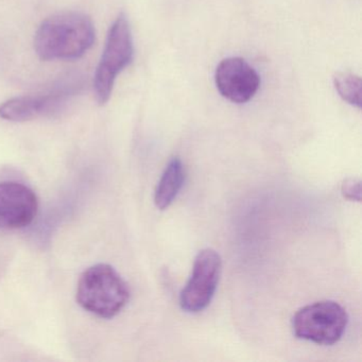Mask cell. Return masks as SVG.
Wrapping results in <instances>:
<instances>
[{"label":"cell","instance_id":"1","mask_svg":"<svg viewBox=\"0 0 362 362\" xmlns=\"http://www.w3.org/2000/svg\"><path fill=\"white\" fill-rule=\"evenodd\" d=\"M95 42L92 20L80 12H63L42 23L35 33V48L44 61L81 58Z\"/></svg>","mask_w":362,"mask_h":362},{"label":"cell","instance_id":"2","mask_svg":"<svg viewBox=\"0 0 362 362\" xmlns=\"http://www.w3.org/2000/svg\"><path fill=\"white\" fill-rule=\"evenodd\" d=\"M76 298L88 313L103 319H112L128 304L130 289L111 264H97L80 275Z\"/></svg>","mask_w":362,"mask_h":362},{"label":"cell","instance_id":"3","mask_svg":"<svg viewBox=\"0 0 362 362\" xmlns=\"http://www.w3.org/2000/svg\"><path fill=\"white\" fill-rule=\"evenodd\" d=\"M133 57L134 46L130 23L126 14L122 13L110 28L105 50L95 73V98L99 105H105L110 100L116 79L132 63Z\"/></svg>","mask_w":362,"mask_h":362},{"label":"cell","instance_id":"4","mask_svg":"<svg viewBox=\"0 0 362 362\" xmlns=\"http://www.w3.org/2000/svg\"><path fill=\"white\" fill-rule=\"evenodd\" d=\"M346 310L334 300H321L296 311L292 319L294 334L320 345L338 342L346 329Z\"/></svg>","mask_w":362,"mask_h":362},{"label":"cell","instance_id":"5","mask_svg":"<svg viewBox=\"0 0 362 362\" xmlns=\"http://www.w3.org/2000/svg\"><path fill=\"white\" fill-rule=\"evenodd\" d=\"M80 82H64L47 92L16 97L0 105V118L23 122L60 113L71 97L79 92Z\"/></svg>","mask_w":362,"mask_h":362},{"label":"cell","instance_id":"6","mask_svg":"<svg viewBox=\"0 0 362 362\" xmlns=\"http://www.w3.org/2000/svg\"><path fill=\"white\" fill-rule=\"evenodd\" d=\"M221 268V257L215 250L199 252L192 276L180 296V304L184 310L200 313L211 304L219 283Z\"/></svg>","mask_w":362,"mask_h":362},{"label":"cell","instance_id":"7","mask_svg":"<svg viewBox=\"0 0 362 362\" xmlns=\"http://www.w3.org/2000/svg\"><path fill=\"white\" fill-rule=\"evenodd\" d=\"M215 82L222 97L243 105L251 100L259 90L260 77L245 59L230 57L218 65Z\"/></svg>","mask_w":362,"mask_h":362},{"label":"cell","instance_id":"8","mask_svg":"<svg viewBox=\"0 0 362 362\" xmlns=\"http://www.w3.org/2000/svg\"><path fill=\"white\" fill-rule=\"evenodd\" d=\"M39 211V199L25 184L0 182V226L20 230L33 223Z\"/></svg>","mask_w":362,"mask_h":362},{"label":"cell","instance_id":"9","mask_svg":"<svg viewBox=\"0 0 362 362\" xmlns=\"http://www.w3.org/2000/svg\"><path fill=\"white\" fill-rule=\"evenodd\" d=\"M185 181V169L179 158H171L154 194V202L160 211L168 209L179 194Z\"/></svg>","mask_w":362,"mask_h":362},{"label":"cell","instance_id":"10","mask_svg":"<svg viewBox=\"0 0 362 362\" xmlns=\"http://www.w3.org/2000/svg\"><path fill=\"white\" fill-rule=\"evenodd\" d=\"M334 86L343 101L360 109L361 107V79L351 73L334 74Z\"/></svg>","mask_w":362,"mask_h":362},{"label":"cell","instance_id":"11","mask_svg":"<svg viewBox=\"0 0 362 362\" xmlns=\"http://www.w3.org/2000/svg\"><path fill=\"white\" fill-rule=\"evenodd\" d=\"M341 192L347 200H361V182L357 179H346L341 186Z\"/></svg>","mask_w":362,"mask_h":362}]
</instances>
